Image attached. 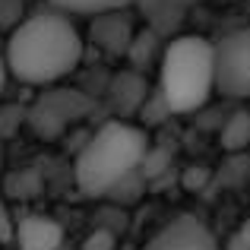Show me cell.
<instances>
[{"label":"cell","mask_w":250,"mask_h":250,"mask_svg":"<svg viewBox=\"0 0 250 250\" xmlns=\"http://www.w3.org/2000/svg\"><path fill=\"white\" fill-rule=\"evenodd\" d=\"M22 0H0V32L3 29H16L22 22Z\"/></svg>","instance_id":"7c38bea8"},{"label":"cell","mask_w":250,"mask_h":250,"mask_svg":"<svg viewBox=\"0 0 250 250\" xmlns=\"http://www.w3.org/2000/svg\"><path fill=\"white\" fill-rule=\"evenodd\" d=\"M146 250H222V244L196 215H177L149 241Z\"/></svg>","instance_id":"8992f818"},{"label":"cell","mask_w":250,"mask_h":250,"mask_svg":"<svg viewBox=\"0 0 250 250\" xmlns=\"http://www.w3.org/2000/svg\"><path fill=\"white\" fill-rule=\"evenodd\" d=\"M149 155V130L127 117L104 121L73 162V181L83 196H108L117 190L140 165H146Z\"/></svg>","instance_id":"7a4b0ae2"},{"label":"cell","mask_w":250,"mask_h":250,"mask_svg":"<svg viewBox=\"0 0 250 250\" xmlns=\"http://www.w3.org/2000/svg\"><path fill=\"white\" fill-rule=\"evenodd\" d=\"M0 177H3V152H0ZM13 215L6 209V200H3V181H0V244H10L13 241Z\"/></svg>","instance_id":"4fadbf2b"},{"label":"cell","mask_w":250,"mask_h":250,"mask_svg":"<svg viewBox=\"0 0 250 250\" xmlns=\"http://www.w3.org/2000/svg\"><path fill=\"white\" fill-rule=\"evenodd\" d=\"M114 247H117V238H114V231H108V228H95V231L80 244V250H114Z\"/></svg>","instance_id":"5bb4252c"},{"label":"cell","mask_w":250,"mask_h":250,"mask_svg":"<svg viewBox=\"0 0 250 250\" xmlns=\"http://www.w3.org/2000/svg\"><path fill=\"white\" fill-rule=\"evenodd\" d=\"M111 102L117 104V117L133 114L140 104H146V85H143L140 73H117L114 83H111Z\"/></svg>","instance_id":"9c48e42d"},{"label":"cell","mask_w":250,"mask_h":250,"mask_svg":"<svg viewBox=\"0 0 250 250\" xmlns=\"http://www.w3.org/2000/svg\"><path fill=\"white\" fill-rule=\"evenodd\" d=\"M19 250H63V225L51 215H22L13 225Z\"/></svg>","instance_id":"52a82bcc"},{"label":"cell","mask_w":250,"mask_h":250,"mask_svg":"<svg viewBox=\"0 0 250 250\" xmlns=\"http://www.w3.org/2000/svg\"><path fill=\"white\" fill-rule=\"evenodd\" d=\"M3 61L6 73L22 85L51 89L83 63V35L67 13H32L10 32Z\"/></svg>","instance_id":"6da1fadb"},{"label":"cell","mask_w":250,"mask_h":250,"mask_svg":"<svg viewBox=\"0 0 250 250\" xmlns=\"http://www.w3.org/2000/svg\"><path fill=\"white\" fill-rule=\"evenodd\" d=\"M222 250H250V219L241 222L238 228L231 231V238L225 241V247Z\"/></svg>","instance_id":"9a60e30c"},{"label":"cell","mask_w":250,"mask_h":250,"mask_svg":"<svg viewBox=\"0 0 250 250\" xmlns=\"http://www.w3.org/2000/svg\"><path fill=\"white\" fill-rule=\"evenodd\" d=\"M136 38V25L127 10L121 13H104V16L92 19V42L104 51V54H130V44Z\"/></svg>","instance_id":"ba28073f"},{"label":"cell","mask_w":250,"mask_h":250,"mask_svg":"<svg viewBox=\"0 0 250 250\" xmlns=\"http://www.w3.org/2000/svg\"><path fill=\"white\" fill-rule=\"evenodd\" d=\"M215 92L225 98H250V29L215 42Z\"/></svg>","instance_id":"5b68a950"},{"label":"cell","mask_w":250,"mask_h":250,"mask_svg":"<svg viewBox=\"0 0 250 250\" xmlns=\"http://www.w3.org/2000/svg\"><path fill=\"white\" fill-rule=\"evenodd\" d=\"M219 143L228 149V152H238V149H247L250 146V114L247 111H238L225 121L219 133Z\"/></svg>","instance_id":"8fae6325"},{"label":"cell","mask_w":250,"mask_h":250,"mask_svg":"<svg viewBox=\"0 0 250 250\" xmlns=\"http://www.w3.org/2000/svg\"><path fill=\"white\" fill-rule=\"evenodd\" d=\"M3 89H6V61L0 54V95H3Z\"/></svg>","instance_id":"2e32d148"},{"label":"cell","mask_w":250,"mask_h":250,"mask_svg":"<svg viewBox=\"0 0 250 250\" xmlns=\"http://www.w3.org/2000/svg\"><path fill=\"white\" fill-rule=\"evenodd\" d=\"M215 92V44L200 35H177L162 48L159 98L168 114H196Z\"/></svg>","instance_id":"3957f363"},{"label":"cell","mask_w":250,"mask_h":250,"mask_svg":"<svg viewBox=\"0 0 250 250\" xmlns=\"http://www.w3.org/2000/svg\"><path fill=\"white\" fill-rule=\"evenodd\" d=\"M181 3H184V6H187V3H193V0H181Z\"/></svg>","instance_id":"e0dca14e"},{"label":"cell","mask_w":250,"mask_h":250,"mask_svg":"<svg viewBox=\"0 0 250 250\" xmlns=\"http://www.w3.org/2000/svg\"><path fill=\"white\" fill-rule=\"evenodd\" d=\"M51 10L57 13H67V16H104V13H121L127 10L130 3H136V0H48Z\"/></svg>","instance_id":"30bf717a"},{"label":"cell","mask_w":250,"mask_h":250,"mask_svg":"<svg viewBox=\"0 0 250 250\" xmlns=\"http://www.w3.org/2000/svg\"><path fill=\"white\" fill-rule=\"evenodd\" d=\"M92 98L83 95L80 89H67V85H51V89H42V95L32 102L29 114H25V124L29 130L44 143H54L67 133L70 127H76L80 121L92 114Z\"/></svg>","instance_id":"277c9868"}]
</instances>
